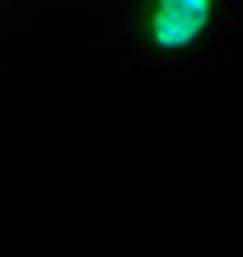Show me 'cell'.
<instances>
[{
	"mask_svg": "<svg viewBox=\"0 0 243 257\" xmlns=\"http://www.w3.org/2000/svg\"><path fill=\"white\" fill-rule=\"evenodd\" d=\"M108 19L127 75L187 84L220 66L243 28V0H112Z\"/></svg>",
	"mask_w": 243,
	"mask_h": 257,
	"instance_id": "1",
	"label": "cell"
},
{
	"mask_svg": "<svg viewBox=\"0 0 243 257\" xmlns=\"http://www.w3.org/2000/svg\"><path fill=\"white\" fill-rule=\"evenodd\" d=\"M38 28H84L94 19H108L112 0H28Z\"/></svg>",
	"mask_w": 243,
	"mask_h": 257,
	"instance_id": "2",
	"label": "cell"
},
{
	"mask_svg": "<svg viewBox=\"0 0 243 257\" xmlns=\"http://www.w3.org/2000/svg\"><path fill=\"white\" fill-rule=\"evenodd\" d=\"M28 28H38L33 5H28V0H0V61H5V47L19 33H28Z\"/></svg>",
	"mask_w": 243,
	"mask_h": 257,
	"instance_id": "3",
	"label": "cell"
}]
</instances>
